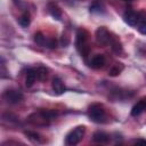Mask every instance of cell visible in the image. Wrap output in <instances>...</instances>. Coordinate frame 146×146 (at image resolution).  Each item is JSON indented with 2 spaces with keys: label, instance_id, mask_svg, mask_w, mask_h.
<instances>
[{
  "label": "cell",
  "instance_id": "9c48e42d",
  "mask_svg": "<svg viewBox=\"0 0 146 146\" xmlns=\"http://www.w3.org/2000/svg\"><path fill=\"white\" fill-rule=\"evenodd\" d=\"M51 87H52V90L55 91L56 95H62V94L65 91V86H64L63 81H62L59 78H57V76L52 79Z\"/></svg>",
  "mask_w": 146,
  "mask_h": 146
},
{
  "label": "cell",
  "instance_id": "4fadbf2b",
  "mask_svg": "<svg viewBox=\"0 0 146 146\" xmlns=\"http://www.w3.org/2000/svg\"><path fill=\"white\" fill-rule=\"evenodd\" d=\"M48 11L55 19H60L62 18V11H60L59 7L56 3H49L48 5Z\"/></svg>",
  "mask_w": 146,
  "mask_h": 146
},
{
  "label": "cell",
  "instance_id": "9a60e30c",
  "mask_svg": "<svg viewBox=\"0 0 146 146\" xmlns=\"http://www.w3.org/2000/svg\"><path fill=\"white\" fill-rule=\"evenodd\" d=\"M122 71H123V65H122L121 63H115V64L111 67L108 74H110V76H117Z\"/></svg>",
  "mask_w": 146,
  "mask_h": 146
},
{
  "label": "cell",
  "instance_id": "7a4b0ae2",
  "mask_svg": "<svg viewBox=\"0 0 146 146\" xmlns=\"http://www.w3.org/2000/svg\"><path fill=\"white\" fill-rule=\"evenodd\" d=\"M88 114H89L90 120L96 123H103L106 121V113H105L103 105H100V104L90 105L89 110H88Z\"/></svg>",
  "mask_w": 146,
  "mask_h": 146
},
{
  "label": "cell",
  "instance_id": "5bb4252c",
  "mask_svg": "<svg viewBox=\"0 0 146 146\" xmlns=\"http://www.w3.org/2000/svg\"><path fill=\"white\" fill-rule=\"evenodd\" d=\"M110 44H111V48H112V50H113L115 54H121V52H122L123 48H122V43L120 42V40H119V39H116V38L112 36Z\"/></svg>",
  "mask_w": 146,
  "mask_h": 146
},
{
  "label": "cell",
  "instance_id": "ac0fdd59",
  "mask_svg": "<svg viewBox=\"0 0 146 146\" xmlns=\"http://www.w3.org/2000/svg\"><path fill=\"white\" fill-rule=\"evenodd\" d=\"M47 74H48V70L43 66H40L36 68V75H38V79L40 81H43L47 79Z\"/></svg>",
  "mask_w": 146,
  "mask_h": 146
},
{
  "label": "cell",
  "instance_id": "6da1fadb",
  "mask_svg": "<svg viewBox=\"0 0 146 146\" xmlns=\"http://www.w3.org/2000/svg\"><path fill=\"white\" fill-rule=\"evenodd\" d=\"M75 46L78 51L83 56L84 58L88 57L90 52V47L88 43V33L86 30H79L76 33V39H75Z\"/></svg>",
  "mask_w": 146,
  "mask_h": 146
},
{
  "label": "cell",
  "instance_id": "30bf717a",
  "mask_svg": "<svg viewBox=\"0 0 146 146\" xmlns=\"http://www.w3.org/2000/svg\"><path fill=\"white\" fill-rule=\"evenodd\" d=\"M92 140L95 143H98V144H105L110 140V136L103 131H96L92 135Z\"/></svg>",
  "mask_w": 146,
  "mask_h": 146
},
{
  "label": "cell",
  "instance_id": "ffe728a7",
  "mask_svg": "<svg viewBox=\"0 0 146 146\" xmlns=\"http://www.w3.org/2000/svg\"><path fill=\"white\" fill-rule=\"evenodd\" d=\"M137 29H138L139 33H141V34H145V35H146V21L140 22V23L138 24Z\"/></svg>",
  "mask_w": 146,
  "mask_h": 146
},
{
  "label": "cell",
  "instance_id": "3957f363",
  "mask_svg": "<svg viewBox=\"0 0 146 146\" xmlns=\"http://www.w3.org/2000/svg\"><path fill=\"white\" fill-rule=\"evenodd\" d=\"M84 132H86V127L84 125H78L76 128H74L72 131H70L65 138V143L66 145H70V146H73V145H76L79 144L83 136H84Z\"/></svg>",
  "mask_w": 146,
  "mask_h": 146
},
{
  "label": "cell",
  "instance_id": "d6986e66",
  "mask_svg": "<svg viewBox=\"0 0 146 146\" xmlns=\"http://www.w3.org/2000/svg\"><path fill=\"white\" fill-rule=\"evenodd\" d=\"M46 40H47L46 36H44L41 32H38V33L34 34V41H35L38 44H40V46H44Z\"/></svg>",
  "mask_w": 146,
  "mask_h": 146
},
{
  "label": "cell",
  "instance_id": "d4e9b609",
  "mask_svg": "<svg viewBox=\"0 0 146 146\" xmlns=\"http://www.w3.org/2000/svg\"><path fill=\"white\" fill-rule=\"evenodd\" d=\"M123 1H131V0H123Z\"/></svg>",
  "mask_w": 146,
  "mask_h": 146
},
{
  "label": "cell",
  "instance_id": "277c9868",
  "mask_svg": "<svg viewBox=\"0 0 146 146\" xmlns=\"http://www.w3.org/2000/svg\"><path fill=\"white\" fill-rule=\"evenodd\" d=\"M95 36H96V41L98 44L100 46H107L110 42H111V33L108 32V30L105 27V26H100L96 30V33H95Z\"/></svg>",
  "mask_w": 146,
  "mask_h": 146
},
{
  "label": "cell",
  "instance_id": "7c38bea8",
  "mask_svg": "<svg viewBox=\"0 0 146 146\" xmlns=\"http://www.w3.org/2000/svg\"><path fill=\"white\" fill-rule=\"evenodd\" d=\"M36 79H38L36 70H33V68L29 70L27 73H26V79H25V84H26V87H29V88L32 87V86L34 84V82H35Z\"/></svg>",
  "mask_w": 146,
  "mask_h": 146
},
{
  "label": "cell",
  "instance_id": "8992f818",
  "mask_svg": "<svg viewBox=\"0 0 146 146\" xmlns=\"http://www.w3.org/2000/svg\"><path fill=\"white\" fill-rule=\"evenodd\" d=\"M123 19H124V22L128 25H130V26H137L143 18H141V14H138V13H136L133 10H128V11L124 13Z\"/></svg>",
  "mask_w": 146,
  "mask_h": 146
},
{
  "label": "cell",
  "instance_id": "603a6c76",
  "mask_svg": "<svg viewBox=\"0 0 146 146\" xmlns=\"http://www.w3.org/2000/svg\"><path fill=\"white\" fill-rule=\"evenodd\" d=\"M1 76L2 78H5L6 76V73H7V70H6V66H5V62H3V59H2V63H1Z\"/></svg>",
  "mask_w": 146,
  "mask_h": 146
},
{
  "label": "cell",
  "instance_id": "8fae6325",
  "mask_svg": "<svg viewBox=\"0 0 146 146\" xmlns=\"http://www.w3.org/2000/svg\"><path fill=\"white\" fill-rule=\"evenodd\" d=\"M145 110H146V100L143 99V100L138 102V103L132 107V110H131V115H132V116H138V115H140Z\"/></svg>",
  "mask_w": 146,
  "mask_h": 146
},
{
  "label": "cell",
  "instance_id": "52a82bcc",
  "mask_svg": "<svg viewBox=\"0 0 146 146\" xmlns=\"http://www.w3.org/2000/svg\"><path fill=\"white\" fill-rule=\"evenodd\" d=\"M27 121L34 125H48L49 124V121L40 111L38 113H33L31 114L29 117H27Z\"/></svg>",
  "mask_w": 146,
  "mask_h": 146
},
{
  "label": "cell",
  "instance_id": "44dd1931",
  "mask_svg": "<svg viewBox=\"0 0 146 146\" xmlns=\"http://www.w3.org/2000/svg\"><path fill=\"white\" fill-rule=\"evenodd\" d=\"M49 47V48H56L57 47V41L55 39H48L46 40V43H44V47Z\"/></svg>",
  "mask_w": 146,
  "mask_h": 146
},
{
  "label": "cell",
  "instance_id": "cb8c5ba5",
  "mask_svg": "<svg viewBox=\"0 0 146 146\" xmlns=\"http://www.w3.org/2000/svg\"><path fill=\"white\" fill-rule=\"evenodd\" d=\"M133 144H144L146 145V139H143V138H137L133 140Z\"/></svg>",
  "mask_w": 146,
  "mask_h": 146
},
{
  "label": "cell",
  "instance_id": "e0dca14e",
  "mask_svg": "<svg viewBox=\"0 0 146 146\" xmlns=\"http://www.w3.org/2000/svg\"><path fill=\"white\" fill-rule=\"evenodd\" d=\"M25 135L29 137V139H31L34 143H43V138L34 131H25Z\"/></svg>",
  "mask_w": 146,
  "mask_h": 146
},
{
  "label": "cell",
  "instance_id": "ba28073f",
  "mask_svg": "<svg viewBox=\"0 0 146 146\" xmlns=\"http://www.w3.org/2000/svg\"><path fill=\"white\" fill-rule=\"evenodd\" d=\"M104 65H105V57L103 55H100V54L95 55L90 60V66L92 68L98 70V68H102Z\"/></svg>",
  "mask_w": 146,
  "mask_h": 146
},
{
  "label": "cell",
  "instance_id": "5b68a950",
  "mask_svg": "<svg viewBox=\"0 0 146 146\" xmlns=\"http://www.w3.org/2000/svg\"><path fill=\"white\" fill-rule=\"evenodd\" d=\"M2 97H3V99L8 104H18L24 98L23 94L21 91H18V90H15V89H8V90H6L3 92V95H2Z\"/></svg>",
  "mask_w": 146,
  "mask_h": 146
},
{
  "label": "cell",
  "instance_id": "2e32d148",
  "mask_svg": "<svg viewBox=\"0 0 146 146\" xmlns=\"http://www.w3.org/2000/svg\"><path fill=\"white\" fill-rule=\"evenodd\" d=\"M18 23H19V25H21L22 27H27V26L30 25V23H31L30 14H29V13H24V14L19 17Z\"/></svg>",
  "mask_w": 146,
  "mask_h": 146
},
{
  "label": "cell",
  "instance_id": "7402d4cb",
  "mask_svg": "<svg viewBox=\"0 0 146 146\" xmlns=\"http://www.w3.org/2000/svg\"><path fill=\"white\" fill-rule=\"evenodd\" d=\"M90 11H92V13H99L100 11V5L98 3V2H94L91 6H90Z\"/></svg>",
  "mask_w": 146,
  "mask_h": 146
}]
</instances>
